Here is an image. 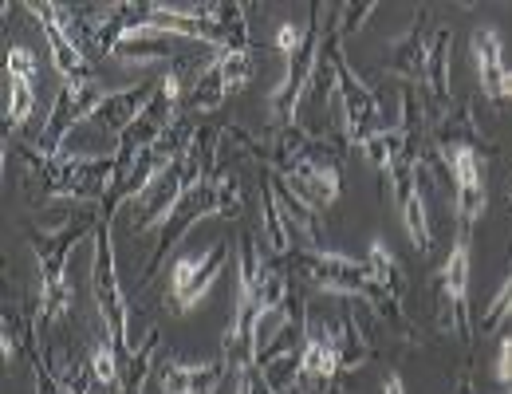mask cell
Masks as SVG:
<instances>
[{
	"instance_id": "1",
	"label": "cell",
	"mask_w": 512,
	"mask_h": 394,
	"mask_svg": "<svg viewBox=\"0 0 512 394\" xmlns=\"http://www.w3.org/2000/svg\"><path fill=\"white\" fill-rule=\"evenodd\" d=\"M28 178L40 186V197L48 201H107L115 186V154H75V150H40L24 146Z\"/></svg>"
},
{
	"instance_id": "2",
	"label": "cell",
	"mask_w": 512,
	"mask_h": 394,
	"mask_svg": "<svg viewBox=\"0 0 512 394\" xmlns=\"http://www.w3.org/2000/svg\"><path fill=\"white\" fill-rule=\"evenodd\" d=\"M99 229L91 213L64 217L56 233H36L32 237V257H36V320L40 324H60L75 308V284L67 276V257L83 233Z\"/></svg>"
},
{
	"instance_id": "3",
	"label": "cell",
	"mask_w": 512,
	"mask_h": 394,
	"mask_svg": "<svg viewBox=\"0 0 512 394\" xmlns=\"http://www.w3.org/2000/svg\"><path fill=\"white\" fill-rule=\"evenodd\" d=\"M115 213L119 209H103V221L95 229V257H91V288H95V304H99V320L103 335L134 355V335H130V300L119 284V268H115Z\"/></svg>"
},
{
	"instance_id": "4",
	"label": "cell",
	"mask_w": 512,
	"mask_h": 394,
	"mask_svg": "<svg viewBox=\"0 0 512 394\" xmlns=\"http://www.w3.org/2000/svg\"><path fill=\"white\" fill-rule=\"evenodd\" d=\"M300 272H304L316 288H323V292H331V296H351V300H367L371 308H379V316H386L390 324L406 328V324H402V308L371 280V272H367L363 261H351L347 253H331V249H308V253L300 257Z\"/></svg>"
},
{
	"instance_id": "5",
	"label": "cell",
	"mask_w": 512,
	"mask_h": 394,
	"mask_svg": "<svg viewBox=\"0 0 512 394\" xmlns=\"http://www.w3.org/2000/svg\"><path fill=\"white\" fill-rule=\"evenodd\" d=\"M438 158L446 162V170L453 174V190H457V225L473 229L485 217V158L473 142L465 138H438Z\"/></svg>"
},
{
	"instance_id": "6",
	"label": "cell",
	"mask_w": 512,
	"mask_h": 394,
	"mask_svg": "<svg viewBox=\"0 0 512 394\" xmlns=\"http://www.w3.org/2000/svg\"><path fill=\"white\" fill-rule=\"evenodd\" d=\"M229 257L225 241H213L201 253H182L170 264V312L174 316H190L193 308H201L213 292V284L221 280V268Z\"/></svg>"
},
{
	"instance_id": "7",
	"label": "cell",
	"mask_w": 512,
	"mask_h": 394,
	"mask_svg": "<svg viewBox=\"0 0 512 394\" xmlns=\"http://www.w3.org/2000/svg\"><path fill=\"white\" fill-rule=\"evenodd\" d=\"M107 91H111V87H103L99 79H75V83H64L60 95H56V103H52V111H48V119H44V131H40V138H36L32 146H40V150H48V154L67 150L64 142L71 138V131H75L79 123H87V119L99 115Z\"/></svg>"
},
{
	"instance_id": "8",
	"label": "cell",
	"mask_w": 512,
	"mask_h": 394,
	"mask_svg": "<svg viewBox=\"0 0 512 394\" xmlns=\"http://www.w3.org/2000/svg\"><path fill=\"white\" fill-rule=\"evenodd\" d=\"M24 8L36 16V24H40V32H44L48 48H52V67L64 75V83H75V79H95V64H91V56H87V52H83V44L75 40L71 8H67V4H52V0H44V4H24Z\"/></svg>"
},
{
	"instance_id": "9",
	"label": "cell",
	"mask_w": 512,
	"mask_h": 394,
	"mask_svg": "<svg viewBox=\"0 0 512 394\" xmlns=\"http://www.w3.org/2000/svg\"><path fill=\"white\" fill-rule=\"evenodd\" d=\"M469 229H457L446 264L438 268V324L457 339H469Z\"/></svg>"
},
{
	"instance_id": "10",
	"label": "cell",
	"mask_w": 512,
	"mask_h": 394,
	"mask_svg": "<svg viewBox=\"0 0 512 394\" xmlns=\"http://www.w3.org/2000/svg\"><path fill=\"white\" fill-rule=\"evenodd\" d=\"M418 158H402L386 182L394 190V201H398V217H402V229L410 237V245L426 257L434 249V229H430V213H426V194H422V174H418Z\"/></svg>"
},
{
	"instance_id": "11",
	"label": "cell",
	"mask_w": 512,
	"mask_h": 394,
	"mask_svg": "<svg viewBox=\"0 0 512 394\" xmlns=\"http://www.w3.org/2000/svg\"><path fill=\"white\" fill-rule=\"evenodd\" d=\"M237 308H233V320L225 331V351L241 347V343H253V320H256V300H260V284L268 276V268L260 261V249H256L253 237H241L237 245Z\"/></svg>"
},
{
	"instance_id": "12",
	"label": "cell",
	"mask_w": 512,
	"mask_h": 394,
	"mask_svg": "<svg viewBox=\"0 0 512 394\" xmlns=\"http://www.w3.org/2000/svg\"><path fill=\"white\" fill-rule=\"evenodd\" d=\"M36 79H40V60L32 56V48L12 44L8 56H4V91H8L4 127L8 131H20L32 119V111H36Z\"/></svg>"
},
{
	"instance_id": "13",
	"label": "cell",
	"mask_w": 512,
	"mask_h": 394,
	"mask_svg": "<svg viewBox=\"0 0 512 394\" xmlns=\"http://www.w3.org/2000/svg\"><path fill=\"white\" fill-rule=\"evenodd\" d=\"M296 387L320 394L323 387H331V379L339 375V359H335V343H331V328H316L308 320L304 328V343H300V355H296Z\"/></svg>"
},
{
	"instance_id": "14",
	"label": "cell",
	"mask_w": 512,
	"mask_h": 394,
	"mask_svg": "<svg viewBox=\"0 0 512 394\" xmlns=\"http://www.w3.org/2000/svg\"><path fill=\"white\" fill-rule=\"evenodd\" d=\"M154 379H158L162 394H217L221 379H225V363L221 359H201V363L158 359Z\"/></svg>"
},
{
	"instance_id": "15",
	"label": "cell",
	"mask_w": 512,
	"mask_h": 394,
	"mask_svg": "<svg viewBox=\"0 0 512 394\" xmlns=\"http://www.w3.org/2000/svg\"><path fill=\"white\" fill-rule=\"evenodd\" d=\"M154 91H158V83H154V79H146V83H127V87H111L95 119H99L111 134H119V138H123V134H127L130 127L146 115V107H150Z\"/></svg>"
},
{
	"instance_id": "16",
	"label": "cell",
	"mask_w": 512,
	"mask_h": 394,
	"mask_svg": "<svg viewBox=\"0 0 512 394\" xmlns=\"http://www.w3.org/2000/svg\"><path fill=\"white\" fill-rule=\"evenodd\" d=\"M426 24H430V8H422L410 28L390 44V60H383V71L390 75H402L406 83H422L426 79V56H430V44H426Z\"/></svg>"
},
{
	"instance_id": "17",
	"label": "cell",
	"mask_w": 512,
	"mask_h": 394,
	"mask_svg": "<svg viewBox=\"0 0 512 394\" xmlns=\"http://www.w3.org/2000/svg\"><path fill=\"white\" fill-rule=\"evenodd\" d=\"M473 48V64H477V79H481V91L489 103H501V83H505V40L493 24H481L469 40Z\"/></svg>"
},
{
	"instance_id": "18",
	"label": "cell",
	"mask_w": 512,
	"mask_h": 394,
	"mask_svg": "<svg viewBox=\"0 0 512 394\" xmlns=\"http://www.w3.org/2000/svg\"><path fill=\"white\" fill-rule=\"evenodd\" d=\"M260 225H264V245H268V253L272 257H288L292 253V225H288V217H284V209H280V201H276V190H272V178L264 174V182H260Z\"/></svg>"
},
{
	"instance_id": "19",
	"label": "cell",
	"mask_w": 512,
	"mask_h": 394,
	"mask_svg": "<svg viewBox=\"0 0 512 394\" xmlns=\"http://www.w3.org/2000/svg\"><path fill=\"white\" fill-rule=\"evenodd\" d=\"M449 60H453V32L438 28L434 40H430V56H426V95H430V107H442L449 99Z\"/></svg>"
},
{
	"instance_id": "20",
	"label": "cell",
	"mask_w": 512,
	"mask_h": 394,
	"mask_svg": "<svg viewBox=\"0 0 512 394\" xmlns=\"http://www.w3.org/2000/svg\"><path fill=\"white\" fill-rule=\"evenodd\" d=\"M331 343H335V359H339V371L343 375H355V371L367 367L371 339H367V331L355 324V316H343L339 320V328L331 331Z\"/></svg>"
},
{
	"instance_id": "21",
	"label": "cell",
	"mask_w": 512,
	"mask_h": 394,
	"mask_svg": "<svg viewBox=\"0 0 512 394\" xmlns=\"http://www.w3.org/2000/svg\"><path fill=\"white\" fill-rule=\"evenodd\" d=\"M87 379H91V391L95 394H119V387H123L119 347H115L107 335L91 343V355H87Z\"/></svg>"
},
{
	"instance_id": "22",
	"label": "cell",
	"mask_w": 512,
	"mask_h": 394,
	"mask_svg": "<svg viewBox=\"0 0 512 394\" xmlns=\"http://www.w3.org/2000/svg\"><path fill=\"white\" fill-rule=\"evenodd\" d=\"M363 264H367L371 280L383 288L386 296H390L394 304H402V296H406V276H402V264H398V257H394V249H390L386 241H371Z\"/></svg>"
},
{
	"instance_id": "23",
	"label": "cell",
	"mask_w": 512,
	"mask_h": 394,
	"mask_svg": "<svg viewBox=\"0 0 512 394\" xmlns=\"http://www.w3.org/2000/svg\"><path fill=\"white\" fill-rule=\"evenodd\" d=\"M225 99H229V87H225V79L217 71V60H209L197 71V79L186 87V107L190 111H217Z\"/></svg>"
},
{
	"instance_id": "24",
	"label": "cell",
	"mask_w": 512,
	"mask_h": 394,
	"mask_svg": "<svg viewBox=\"0 0 512 394\" xmlns=\"http://www.w3.org/2000/svg\"><path fill=\"white\" fill-rule=\"evenodd\" d=\"M209 205H213V217H237L241 213V182H237V174L233 170H213V178H209Z\"/></svg>"
},
{
	"instance_id": "25",
	"label": "cell",
	"mask_w": 512,
	"mask_h": 394,
	"mask_svg": "<svg viewBox=\"0 0 512 394\" xmlns=\"http://www.w3.org/2000/svg\"><path fill=\"white\" fill-rule=\"evenodd\" d=\"M213 60H217V71H221L229 95H237V91L253 79V52H249V48H225V52H217Z\"/></svg>"
},
{
	"instance_id": "26",
	"label": "cell",
	"mask_w": 512,
	"mask_h": 394,
	"mask_svg": "<svg viewBox=\"0 0 512 394\" xmlns=\"http://www.w3.org/2000/svg\"><path fill=\"white\" fill-rule=\"evenodd\" d=\"M509 316H512V272H509V280L501 284V292L493 296V304L485 308V316H481V331H497Z\"/></svg>"
},
{
	"instance_id": "27",
	"label": "cell",
	"mask_w": 512,
	"mask_h": 394,
	"mask_svg": "<svg viewBox=\"0 0 512 394\" xmlns=\"http://www.w3.org/2000/svg\"><path fill=\"white\" fill-rule=\"evenodd\" d=\"M493 375H497V383L509 391L512 387V335L501 339V347H497V363H493Z\"/></svg>"
},
{
	"instance_id": "28",
	"label": "cell",
	"mask_w": 512,
	"mask_h": 394,
	"mask_svg": "<svg viewBox=\"0 0 512 394\" xmlns=\"http://www.w3.org/2000/svg\"><path fill=\"white\" fill-rule=\"evenodd\" d=\"M383 394H406V383H402L398 371H390V375L383 379Z\"/></svg>"
},
{
	"instance_id": "29",
	"label": "cell",
	"mask_w": 512,
	"mask_h": 394,
	"mask_svg": "<svg viewBox=\"0 0 512 394\" xmlns=\"http://www.w3.org/2000/svg\"><path fill=\"white\" fill-rule=\"evenodd\" d=\"M505 99H512V67L505 71V83H501V103H505Z\"/></svg>"
},
{
	"instance_id": "30",
	"label": "cell",
	"mask_w": 512,
	"mask_h": 394,
	"mask_svg": "<svg viewBox=\"0 0 512 394\" xmlns=\"http://www.w3.org/2000/svg\"><path fill=\"white\" fill-rule=\"evenodd\" d=\"M280 394H312V391H304V387H288V391H280Z\"/></svg>"
},
{
	"instance_id": "31",
	"label": "cell",
	"mask_w": 512,
	"mask_h": 394,
	"mask_svg": "<svg viewBox=\"0 0 512 394\" xmlns=\"http://www.w3.org/2000/svg\"><path fill=\"white\" fill-rule=\"evenodd\" d=\"M509 201H512V182H509Z\"/></svg>"
},
{
	"instance_id": "32",
	"label": "cell",
	"mask_w": 512,
	"mask_h": 394,
	"mask_svg": "<svg viewBox=\"0 0 512 394\" xmlns=\"http://www.w3.org/2000/svg\"><path fill=\"white\" fill-rule=\"evenodd\" d=\"M505 394H512V387H509V391H505Z\"/></svg>"
}]
</instances>
